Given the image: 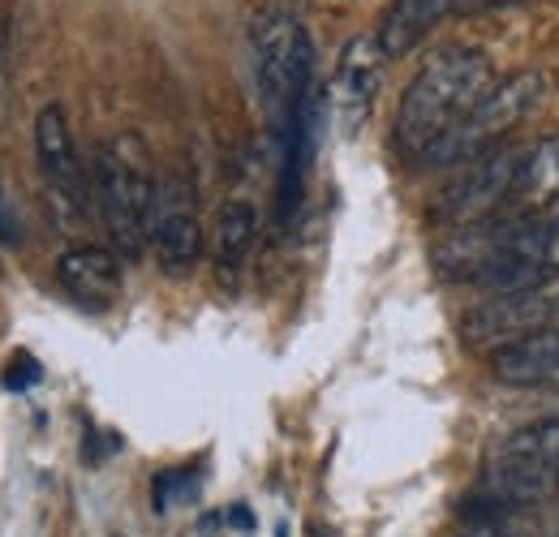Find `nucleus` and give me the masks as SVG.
Returning a JSON list of instances; mask_svg holds the SVG:
<instances>
[{
  "instance_id": "obj_1",
  "label": "nucleus",
  "mask_w": 559,
  "mask_h": 537,
  "mask_svg": "<svg viewBox=\"0 0 559 537\" xmlns=\"http://www.w3.org/2000/svg\"><path fill=\"white\" fill-rule=\"evenodd\" d=\"M495 86V65L483 48H439L401 95L396 146L405 159L426 164L430 151L452 134Z\"/></svg>"
},
{
  "instance_id": "obj_2",
  "label": "nucleus",
  "mask_w": 559,
  "mask_h": 537,
  "mask_svg": "<svg viewBox=\"0 0 559 537\" xmlns=\"http://www.w3.org/2000/svg\"><path fill=\"white\" fill-rule=\"evenodd\" d=\"M159 202V177L142 134H112L95 155V206L117 254L139 259L151 246V219Z\"/></svg>"
},
{
  "instance_id": "obj_3",
  "label": "nucleus",
  "mask_w": 559,
  "mask_h": 537,
  "mask_svg": "<svg viewBox=\"0 0 559 537\" xmlns=\"http://www.w3.org/2000/svg\"><path fill=\"white\" fill-rule=\"evenodd\" d=\"M556 490H559V417L556 421L525 426V430L508 434L495 448L487 473H483V494L474 499L478 508H469V521L525 512V508L551 499Z\"/></svg>"
},
{
  "instance_id": "obj_4",
  "label": "nucleus",
  "mask_w": 559,
  "mask_h": 537,
  "mask_svg": "<svg viewBox=\"0 0 559 537\" xmlns=\"http://www.w3.org/2000/svg\"><path fill=\"white\" fill-rule=\"evenodd\" d=\"M250 48L267 112L293 126L297 108L310 99V73H314V48L306 26L284 9H263L250 26Z\"/></svg>"
},
{
  "instance_id": "obj_5",
  "label": "nucleus",
  "mask_w": 559,
  "mask_h": 537,
  "mask_svg": "<svg viewBox=\"0 0 559 537\" xmlns=\"http://www.w3.org/2000/svg\"><path fill=\"white\" fill-rule=\"evenodd\" d=\"M543 95H547V77H543L538 69H516V73H508L503 82L490 86L487 99H483V104H478L452 134L443 138L435 151H430L426 168L474 164L478 155L495 151L503 138L512 134V130L543 104Z\"/></svg>"
},
{
  "instance_id": "obj_6",
  "label": "nucleus",
  "mask_w": 559,
  "mask_h": 537,
  "mask_svg": "<svg viewBox=\"0 0 559 537\" xmlns=\"http://www.w3.org/2000/svg\"><path fill=\"white\" fill-rule=\"evenodd\" d=\"M521 168V146H495L487 155H478L474 164L461 168V177L435 199L430 215L439 228H469L495 215H508L512 199V181Z\"/></svg>"
},
{
  "instance_id": "obj_7",
  "label": "nucleus",
  "mask_w": 559,
  "mask_h": 537,
  "mask_svg": "<svg viewBox=\"0 0 559 537\" xmlns=\"http://www.w3.org/2000/svg\"><path fill=\"white\" fill-rule=\"evenodd\" d=\"M559 275V202L508 215L503 224V250L490 271V293H516V288H543Z\"/></svg>"
},
{
  "instance_id": "obj_8",
  "label": "nucleus",
  "mask_w": 559,
  "mask_h": 537,
  "mask_svg": "<svg viewBox=\"0 0 559 537\" xmlns=\"http://www.w3.org/2000/svg\"><path fill=\"white\" fill-rule=\"evenodd\" d=\"M559 319V293L556 284L543 288H516V293H490L487 301H478L465 319H461V336L469 348H503L512 339L534 336L543 327H551Z\"/></svg>"
},
{
  "instance_id": "obj_9",
  "label": "nucleus",
  "mask_w": 559,
  "mask_h": 537,
  "mask_svg": "<svg viewBox=\"0 0 559 537\" xmlns=\"http://www.w3.org/2000/svg\"><path fill=\"white\" fill-rule=\"evenodd\" d=\"M151 254L164 275H190L203 254V224L181 177L159 181V202L151 219Z\"/></svg>"
},
{
  "instance_id": "obj_10",
  "label": "nucleus",
  "mask_w": 559,
  "mask_h": 537,
  "mask_svg": "<svg viewBox=\"0 0 559 537\" xmlns=\"http://www.w3.org/2000/svg\"><path fill=\"white\" fill-rule=\"evenodd\" d=\"M35 155H39V172H44L52 199L61 202V206H70L73 215H86V206L95 202V194H91L86 168L78 159L70 121H66V112L57 104H48L35 117Z\"/></svg>"
},
{
  "instance_id": "obj_11",
  "label": "nucleus",
  "mask_w": 559,
  "mask_h": 537,
  "mask_svg": "<svg viewBox=\"0 0 559 537\" xmlns=\"http://www.w3.org/2000/svg\"><path fill=\"white\" fill-rule=\"evenodd\" d=\"M383 48L379 39H349L341 61H336V77H332V108L341 117L345 130H361V121L374 108V95L383 86Z\"/></svg>"
},
{
  "instance_id": "obj_12",
  "label": "nucleus",
  "mask_w": 559,
  "mask_h": 537,
  "mask_svg": "<svg viewBox=\"0 0 559 537\" xmlns=\"http://www.w3.org/2000/svg\"><path fill=\"white\" fill-rule=\"evenodd\" d=\"M57 279L82 310H112L121 297V259L104 246H73L57 263Z\"/></svg>"
},
{
  "instance_id": "obj_13",
  "label": "nucleus",
  "mask_w": 559,
  "mask_h": 537,
  "mask_svg": "<svg viewBox=\"0 0 559 537\" xmlns=\"http://www.w3.org/2000/svg\"><path fill=\"white\" fill-rule=\"evenodd\" d=\"M490 374L508 387H559V323L495 348Z\"/></svg>"
},
{
  "instance_id": "obj_14",
  "label": "nucleus",
  "mask_w": 559,
  "mask_h": 537,
  "mask_svg": "<svg viewBox=\"0 0 559 537\" xmlns=\"http://www.w3.org/2000/svg\"><path fill=\"white\" fill-rule=\"evenodd\" d=\"M469 4H474V0H392L388 13H383V22H379V35H374V39H379V48H383L388 61L409 57L443 17H452V13L469 9Z\"/></svg>"
},
{
  "instance_id": "obj_15",
  "label": "nucleus",
  "mask_w": 559,
  "mask_h": 537,
  "mask_svg": "<svg viewBox=\"0 0 559 537\" xmlns=\"http://www.w3.org/2000/svg\"><path fill=\"white\" fill-rule=\"evenodd\" d=\"M559 202V134H547L521 146V168L512 181L508 215H530Z\"/></svg>"
},
{
  "instance_id": "obj_16",
  "label": "nucleus",
  "mask_w": 559,
  "mask_h": 537,
  "mask_svg": "<svg viewBox=\"0 0 559 537\" xmlns=\"http://www.w3.org/2000/svg\"><path fill=\"white\" fill-rule=\"evenodd\" d=\"M254 237H259V211L241 199L224 202L215 215V246H211L219 279H237V271L246 267L254 250Z\"/></svg>"
},
{
  "instance_id": "obj_17",
  "label": "nucleus",
  "mask_w": 559,
  "mask_h": 537,
  "mask_svg": "<svg viewBox=\"0 0 559 537\" xmlns=\"http://www.w3.org/2000/svg\"><path fill=\"white\" fill-rule=\"evenodd\" d=\"M194 490H199V481H194V477H190L186 469L159 473V477H155V512H168V508L186 503Z\"/></svg>"
},
{
  "instance_id": "obj_18",
  "label": "nucleus",
  "mask_w": 559,
  "mask_h": 537,
  "mask_svg": "<svg viewBox=\"0 0 559 537\" xmlns=\"http://www.w3.org/2000/svg\"><path fill=\"white\" fill-rule=\"evenodd\" d=\"M461 537H530V534L521 529L516 512H508V516H478V521H469V529Z\"/></svg>"
},
{
  "instance_id": "obj_19",
  "label": "nucleus",
  "mask_w": 559,
  "mask_h": 537,
  "mask_svg": "<svg viewBox=\"0 0 559 537\" xmlns=\"http://www.w3.org/2000/svg\"><path fill=\"white\" fill-rule=\"evenodd\" d=\"M4 383H9V387H31V383H39V366H35V357H31V353L9 357V374H4Z\"/></svg>"
},
{
  "instance_id": "obj_20",
  "label": "nucleus",
  "mask_w": 559,
  "mask_h": 537,
  "mask_svg": "<svg viewBox=\"0 0 559 537\" xmlns=\"http://www.w3.org/2000/svg\"><path fill=\"white\" fill-rule=\"evenodd\" d=\"M0 237H9V241H17V219L9 215V206L0 199Z\"/></svg>"
}]
</instances>
